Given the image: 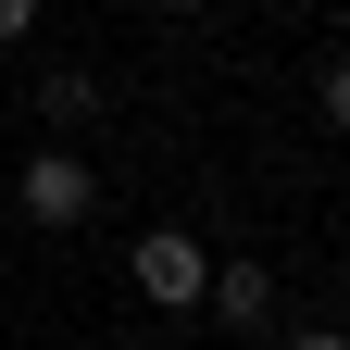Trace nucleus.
Masks as SVG:
<instances>
[{
	"instance_id": "f257e3e1",
	"label": "nucleus",
	"mask_w": 350,
	"mask_h": 350,
	"mask_svg": "<svg viewBox=\"0 0 350 350\" xmlns=\"http://www.w3.org/2000/svg\"><path fill=\"white\" fill-rule=\"evenodd\" d=\"M13 213L25 226H88V213H100V175L75 150H38V163H13Z\"/></svg>"
},
{
	"instance_id": "f03ea898",
	"label": "nucleus",
	"mask_w": 350,
	"mask_h": 350,
	"mask_svg": "<svg viewBox=\"0 0 350 350\" xmlns=\"http://www.w3.org/2000/svg\"><path fill=\"white\" fill-rule=\"evenodd\" d=\"M125 275H138V300H163V313H188V300L213 288V250H200L188 226H150L138 250H125Z\"/></svg>"
},
{
	"instance_id": "7ed1b4c3",
	"label": "nucleus",
	"mask_w": 350,
	"mask_h": 350,
	"mask_svg": "<svg viewBox=\"0 0 350 350\" xmlns=\"http://www.w3.org/2000/svg\"><path fill=\"white\" fill-rule=\"evenodd\" d=\"M200 300H213L238 338H262V325H275V262H213V288H200Z\"/></svg>"
},
{
	"instance_id": "20e7f679",
	"label": "nucleus",
	"mask_w": 350,
	"mask_h": 350,
	"mask_svg": "<svg viewBox=\"0 0 350 350\" xmlns=\"http://www.w3.org/2000/svg\"><path fill=\"white\" fill-rule=\"evenodd\" d=\"M100 100H113V88L88 75V63H51V75H38V113H51V125H88Z\"/></svg>"
},
{
	"instance_id": "39448f33",
	"label": "nucleus",
	"mask_w": 350,
	"mask_h": 350,
	"mask_svg": "<svg viewBox=\"0 0 350 350\" xmlns=\"http://www.w3.org/2000/svg\"><path fill=\"white\" fill-rule=\"evenodd\" d=\"M313 113H325V125H338V138H350V51H338V63L313 75Z\"/></svg>"
},
{
	"instance_id": "423d86ee",
	"label": "nucleus",
	"mask_w": 350,
	"mask_h": 350,
	"mask_svg": "<svg viewBox=\"0 0 350 350\" xmlns=\"http://www.w3.org/2000/svg\"><path fill=\"white\" fill-rule=\"evenodd\" d=\"M38 38V0H0V51H25Z\"/></svg>"
},
{
	"instance_id": "0eeeda50",
	"label": "nucleus",
	"mask_w": 350,
	"mask_h": 350,
	"mask_svg": "<svg viewBox=\"0 0 350 350\" xmlns=\"http://www.w3.org/2000/svg\"><path fill=\"white\" fill-rule=\"evenodd\" d=\"M288 350H350V338H338V325H300V338H288Z\"/></svg>"
},
{
	"instance_id": "6e6552de",
	"label": "nucleus",
	"mask_w": 350,
	"mask_h": 350,
	"mask_svg": "<svg viewBox=\"0 0 350 350\" xmlns=\"http://www.w3.org/2000/svg\"><path fill=\"white\" fill-rule=\"evenodd\" d=\"M150 13H200V0H150Z\"/></svg>"
}]
</instances>
